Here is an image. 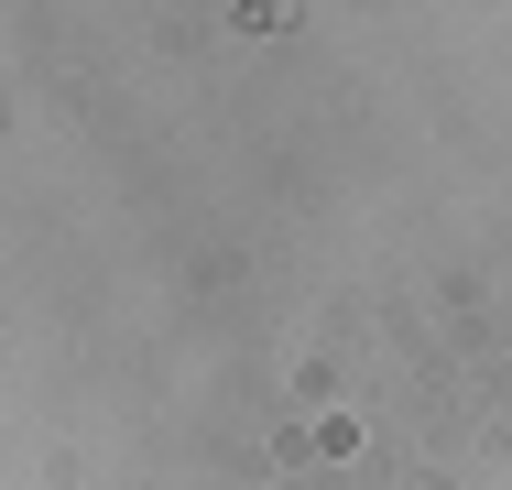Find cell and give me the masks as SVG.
I'll use <instances>...</instances> for the list:
<instances>
[]
</instances>
